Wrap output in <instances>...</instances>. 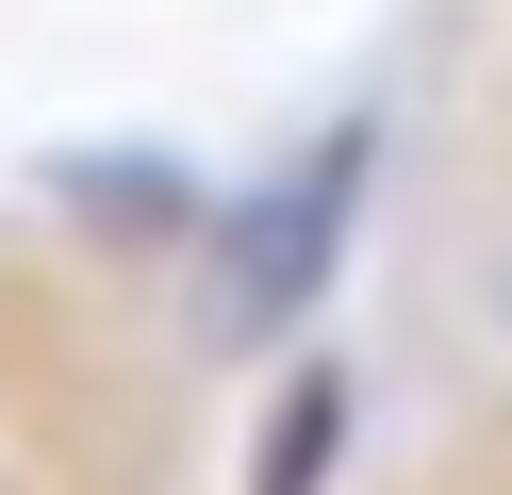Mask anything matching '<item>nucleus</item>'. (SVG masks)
Returning a JSON list of instances; mask_svg holds the SVG:
<instances>
[{
    "label": "nucleus",
    "instance_id": "obj_1",
    "mask_svg": "<svg viewBox=\"0 0 512 495\" xmlns=\"http://www.w3.org/2000/svg\"><path fill=\"white\" fill-rule=\"evenodd\" d=\"M364 149H380L364 116H347V132H314V149L281 165L248 215H232V330H281L314 281H331V248H347V198H364Z\"/></svg>",
    "mask_w": 512,
    "mask_h": 495
},
{
    "label": "nucleus",
    "instance_id": "obj_2",
    "mask_svg": "<svg viewBox=\"0 0 512 495\" xmlns=\"http://www.w3.org/2000/svg\"><path fill=\"white\" fill-rule=\"evenodd\" d=\"M331 413H347L331 380H298V396H281V462H265V495H314V462H331Z\"/></svg>",
    "mask_w": 512,
    "mask_h": 495
}]
</instances>
